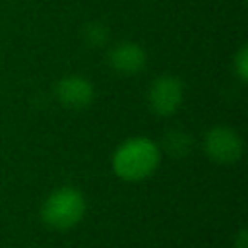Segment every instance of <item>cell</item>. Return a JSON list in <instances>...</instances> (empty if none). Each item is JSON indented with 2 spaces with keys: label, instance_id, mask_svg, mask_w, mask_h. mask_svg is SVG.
<instances>
[{
  "label": "cell",
  "instance_id": "1",
  "mask_svg": "<svg viewBox=\"0 0 248 248\" xmlns=\"http://www.w3.org/2000/svg\"><path fill=\"white\" fill-rule=\"evenodd\" d=\"M161 163V147L145 136L124 140L112 153L110 165L114 174L126 182H140L149 178Z\"/></svg>",
  "mask_w": 248,
  "mask_h": 248
},
{
  "label": "cell",
  "instance_id": "2",
  "mask_svg": "<svg viewBox=\"0 0 248 248\" xmlns=\"http://www.w3.org/2000/svg\"><path fill=\"white\" fill-rule=\"evenodd\" d=\"M85 198L74 186H60L52 190L41 205V221L54 231L74 229L85 217Z\"/></svg>",
  "mask_w": 248,
  "mask_h": 248
},
{
  "label": "cell",
  "instance_id": "3",
  "mask_svg": "<svg viewBox=\"0 0 248 248\" xmlns=\"http://www.w3.org/2000/svg\"><path fill=\"white\" fill-rule=\"evenodd\" d=\"M203 151L217 165H232L242 157L244 143L236 130L231 126H213L203 136Z\"/></svg>",
  "mask_w": 248,
  "mask_h": 248
},
{
  "label": "cell",
  "instance_id": "4",
  "mask_svg": "<svg viewBox=\"0 0 248 248\" xmlns=\"http://www.w3.org/2000/svg\"><path fill=\"white\" fill-rule=\"evenodd\" d=\"M184 101V83L180 78L163 74L155 78L147 89L149 108L159 116L174 114Z\"/></svg>",
  "mask_w": 248,
  "mask_h": 248
},
{
  "label": "cell",
  "instance_id": "5",
  "mask_svg": "<svg viewBox=\"0 0 248 248\" xmlns=\"http://www.w3.org/2000/svg\"><path fill=\"white\" fill-rule=\"evenodd\" d=\"M54 97L62 107H66L70 110H83L93 103L95 87L85 76L68 74L56 81Z\"/></svg>",
  "mask_w": 248,
  "mask_h": 248
},
{
  "label": "cell",
  "instance_id": "6",
  "mask_svg": "<svg viewBox=\"0 0 248 248\" xmlns=\"http://www.w3.org/2000/svg\"><path fill=\"white\" fill-rule=\"evenodd\" d=\"M107 62L116 74L134 76V74H140L145 68L147 54H145L141 45H138L134 41H122V43H116L108 50Z\"/></svg>",
  "mask_w": 248,
  "mask_h": 248
},
{
  "label": "cell",
  "instance_id": "7",
  "mask_svg": "<svg viewBox=\"0 0 248 248\" xmlns=\"http://www.w3.org/2000/svg\"><path fill=\"white\" fill-rule=\"evenodd\" d=\"M165 151L176 159L186 157L192 149V136L182 132V130H172L165 136Z\"/></svg>",
  "mask_w": 248,
  "mask_h": 248
},
{
  "label": "cell",
  "instance_id": "8",
  "mask_svg": "<svg viewBox=\"0 0 248 248\" xmlns=\"http://www.w3.org/2000/svg\"><path fill=\"white\" fill-rule=\"evenodd\" d=\"M83 37H85V43L91 45V46H103L108 39V29L101 23H89L85 29H83Z\"/></svg>",
  "mask_w": 248,
  "mask_h": 248
},
{
  "label": "cell",
  "instance_id": "9",
  "mask_svg": "<svg viewBox=\"0 0 248 248\" xmlns=\"http://www.w3.org/2000/svg\"><path fill=\"white\" fill-rule=\"evenodd\" d=\"M232 68H234V74L240 81H246L248 79V46L242 45L234 56H232Z\"/></svg>",
  "mask_w": 248,
  "mask_h": 248
},
{
  "label": "cell",
  "instance_id": "10",
  "mask_svg": "<svg viewBox=\"0 0 248 248\" xmlns=\"http://www.w3.org/2000/svg\"><path fill=\"white\" fill-rule=\"evenodd\" d=\"M246 231L242 229L240 232H238V236H236V240H234V248H246Z\"/></svg>",
  "mask_w": 248,
  "mask_h": 248
}]
</instances>
